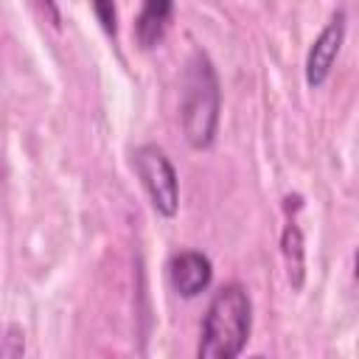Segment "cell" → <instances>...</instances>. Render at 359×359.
Instances as JSON below:
<instances>
[{"mask_svg":"<svg viewBox=\"0 0 359 359\" xmlns=\"http://www.w3.org/2000/svg\"><path fill=\"white\" fill-rule=\"evenodd\" d=\"M135 168H137V177L143 180V188H146L154 210L163 216H174L177 205H180V188H177L174 165L168 163L163 149L140 146L135 151Z\"/></svg>","mask_w":359,"mask_h":359,"instance_id":"3","label":"cell"},{"mask_svg":"<svg viewBox=\"0 0 359 359\" xmlns=\"http://www.w3.org/2000/svg\"><path fill=\"white\" fill-rule=\"evenodd\" d=\"M283 252H286L289 280L297 289L303 283V247H300V230L294 224H286V230H283Z\"/></svg>","mask_w":359,"mask_h":359,"instance_id":"7","label":"cell"},{"mask_svg":"<svg viewBox=\"0 0 359 359\" xmlns=\"http://www.w3.org/2000/svg\"><path fill=\"white\" fill-rule=\"evenodd\" d=\"M90 3H93V11H95V17H98L101 28H104L107 34H115V28H118L115 0H90Z\"/></svg>","mask_w":359,"mask_h":359,"instance_id":"8","label":"cell"},{"mask_svg":"<svg viewBox=\"0 0 359 359\" xmlns=\"http://www.w3.org/2000/svg\"><path fill=\"white\" fill-rule=\"evenodd\" d=\"M219 123V81L210 59L194 53L185 76L182 93V129L194 149H208L213 143Z\"/></svg>","mask_w":359,"mask_h":359,"instance_id":"2","label":"cell"},{"mask_svg":"<svg viewBox=\"0 0 359 359\" xmlns=\"http://www.w3.org/2000/svg\"><path fill=\"white\" fill-rule=\"evenodd\" d=\"M171 11H174V0H143L140 17L135 22V39L140 48H154L165 36Z\"/></svg>","mask_w":359,"mask_h":359,"instance_id":"6","label":"cell"},{"mask_svg":"<svg viewBox=\"0 0 359 359\" xmlns=\"http://www.w3.org/2000/svg\"><path fill=\"white\" fill-rule=\"evenodd\" d=\"M342 36H345V14H337L325 28L323 34L317 36V42L311 45L309 50V59H306V81L311 87H320L331 67H334V59L339 53V45H342Z\"/></svg>","mask_w":359,"mask_h":359,"instance_id":"4","label":"cell"},{"mask_svg":"<svg viewBox=\"0 0 359 359\" xmlns=\"http://www.w3.org/2000/svg\"><path fill=\"white\" fill-rule=\"evenodd\" d=\"M171 286L182 294V297H196L202 289H208L210 283V261L202 252H180L171 261Z\"/></svg>","mask_w":359,"mask_h":359,"instance_id":"5","label":"cell"},{"mask_svg":"<svg viewBox=\"0 0 359 359\" xmlns=\"http://www.w3.org/2000/svg\"><path fill=\"white\" fill-rule=\"evenodd\" d=\"M250 297L238 283L224 286L216 292V297L208 306L205 323H202V342H199V359H233L241 353L250 323H252Z\"/></svg>","mask_w":359,"mask_h":359,"instance_id":"1","label":"cell"},{"mask_svg":"<svg viewBox=\"0 0 359 359\" xmlns=\"http://www.w3.org/2000/svg\"><path fill=\"white\" fill-rule=\"evenodd\" d=\"M34 3H36L39 14L45 20H50V25H59V11H56V3L53 0H34Z\"/></svg>","mask_w":359,"mask_h":359,"instance_id":"9","label":"cell"}]
</instances>
